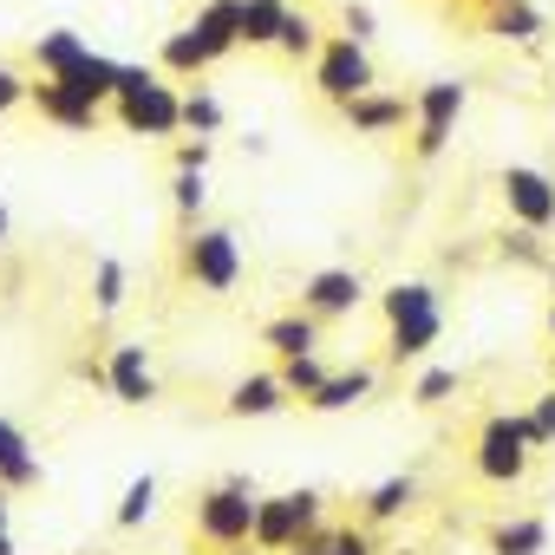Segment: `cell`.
<instances>
[{
    "instance_id": "obj_1",
    "label": "cell",
    "mask_w": 555,
    "mask_h": 555,
    "mask_svg": "<svg viewBox=\"0 0 555 555\" xmlns=\"http://www.w3.org/2000/svg\"><path fill=\"white\" fill-rule=\"evenodd\" d=\"M379 314H386V366H418L444 334V295L431 282H392L379 295Z\"/></svg>"
},
{
    "instance_id": "obj_2",
    "label": "cell",
    "mask_w": 555,
    "mask_h": 555,
    "mask_svg": "<svg viewBox=\"0 0 555 555\" xmlns=\"http://www.w3.org/2000/svg\"><path fill=\"white\" fill-rule=\"evenodd\" d=\"M255 509H261V496H255V483H248L242 470H229L222 483H209V490H196V509H190V529H196V542H203V548H216V555H229V548H248V542H255Z\"/></svg>"
},
{
    "instance_id": "obj_3",
    "label": "cell",
    "mask_w": 555,
    "mask_h": 555,
    "mask_svg": "<svg viewBox=\"0 0 555 555\" xmlns=\"http://www.w3.org/2000/svg\"><path fill=\"white\" fill-rule=\"evenodd\" d=\"M112 112L131 138H177L183 131V92L164 86V73H151V66H125Z\"/></svg>"
},
{
    "instance_id": "obj_4",
    "label": "cell",
    "mask_w": 555,
    "mask_h": 555,
    "mask_svg": "<svg viewBox=\"0 0 555 555\" xmlns=\"http://www.w3.org/2000/svg\"><path fill=\"white\" fill-rule=\"evenodd\" d=\"M535 464V444L522 431V412H483V425L470 431V470L496 490H516Z\"/></svg>"
},
{
    "instance_id": "obj_5",
    "label": "cell",
    "mask_w": 555,
    "mask_h": 555,
    "mask_svg": "<svg viewBox=\"0 0 555 555\" xmlns=\"http://www.w3.org/2000/svg\"><path fill=\"white\" fill-rule=\"evenodd\" d=\"M321 522H327V496H321V490L261 496V509H255V555H288V548L308 542Z\"/></svg>"
},
{
    "instance_id": "obj_6",
    "label": "cell",
    "mask_w": 555,
    "mask_h": 555,
    "mask_svg": "<svg viewBox=\"0 0 555 555\" xmlns=\"http://www.w3.org/2000/svg\"><path fill=\"white\" fill-rule=\"evenodd\" d=\"M177 268H183V282H190V288H203V295H229V288L242 282V242H235V229H209V222L183 229V255H177Z\"/></svg>"
},
{
    "instance_id": "obj_7",
    "label": "cell",
    "mask_w": 555,
    "mask_h": 555,
    "mask_svg": "<svg viewBox=\"0 0 555 555\" xmlns=\"http://www.w3.org/2000/svg\"><path fill=\"white\" fill-rule=\"evenodd\" d=\"M373 86H379V73H373L366 40H353V34H327V47H321V60H314V92L340 112L347 99H360V92H373Z\"/></svg>"
},
{
    "instance_id": "obj_8",
    "label": "cell",
    "mask_w": 555,
    "mask_h": 555,
    "mask_svg": "<svg viewBox=\"0 0 555 555\" xmlns=\"http://www.w3.org/2000/svg\"><path fill=\"white\" fill-rule=\"evenodd\" d=\"M470 105V86L464 79H431L418 92V125H412V164H438L451 151V131Z\"/></svg>"
},
{
    "instance_id": "obj_9",
    "label": "cell",
    "mask_w": 555,
    "mask_h": 555,
    "mask_svg": "<svg viewBox=\"0 0 555 555\" xmlns=\"http://www.w3.org/2000/svg\"><path fill=\"white\" fill-rule=\"evenodd\" d=\"M496 196H503V209H509V222H522V229H555V177L548 170H535V164H503L496 170Z\"/></svg>"
},
{
    "instance_id": "obj_10",
    "label": "cell",
    "mask_w": 555,
    "mask_h": 555,
    "mask_svg": "<svg viewBox=\"0 0 555 555\" xmlns=\"http://www.w3.org/2000/svg\"><path fill=\"white\" fill-rule=\"evenodd\" d=\"M27 105H34L47 125L73 131V138H92V131L105 125V105H92L86 92H73L66 79H47V73H34V92H27Z\"/></svg>"
},
{
    "instance_id": "obj_11",
    "label": "cell",
    "mask_w": 555,
    "mask_h": 555,
    "mask_svg": "<svg viewBox=\"0 0 555 555\" xmlns=\"http://www.w3.org/2000/svg\"><path fill=\"white\" fill-rule=\"evenodd\" d=\"M360 301H366V274L360 268H314L301 282V308L314 321H347V314H360Z\"/></svg>"
},
{
    "instance_id": "obj_12",
    "label": "cell",
    "mask_w": 555,
    "mask_h": 555,
    "mask_svg": "<svg viewBox=\"0 0 555 555\" xmlns=\"http://www.w3.org/2000/svg\"><path fill=\"white\" fill-rule=\"evenodd\" d=\"M340 118H347V131H360V138H392V131H412V125H418V99L379 92V86H373V92L347 99Z\"/></svg>"
},
{
    "instance_id": "obj_13",
    "label": "cell",
    "mask_w": 555,
    "mask_h": 555,
    "mask_svg": "<svg viewBox=\"0 0 555 555\" xmlns=\"http://www.w3.org/2000/svg\"><path fill=\"white\" fill-rule=\"evenodd\" d=\"M105 366H112V399L118 405H157V360H151V347L144 340H112V353H105Z\"/></svg>"
},
{
    "instance_id": "obj_14",
    "label": "cell",
    "mask_w": 555,
    "mask_h": 555,
    "mask_svg": "<svg viewBox=\"0 0 555 555\" xmlns=\"http://www.w3.org/2000/svg\"><path fill=\"white\" fill-rule=\"evenodd\" d=\"M288 405H295V392H288L282 366H274V373H242L222 392V412L229 418H274V412H288Z\"/></svg>"
},
{
    "instance_id": "obj_15",
    "label": "cell",
    "mask_w": 555,
    "mask_h": 555,
    "mask_svg": "<svg viewBox=\"0 0 555 555\" xmlns=\"http://www.w3.org/2000/svg\"><path fill=\"white\" fill-rule=\"evenodd\" d=\"M477 27L503 47H535L548 34V14L535 8V0H490V8L477 14Z\"/></svg>"
},
{
    "instance_id": "obj_16",
    "label": "cell",
    "mask_w": 555,
    "mask_h": 555,
    "mask_svg": "<svg viewBox=\"0 0 555 555\" xmlns=\"http://www.w3.org/2000/svg\"><path fill=\"white\" fill-rule=\"evenodd\" d=\"M321 327H327V321H314L308 308H288V314L261 321V347H268L274 360H295V353H321Z\"/></svg>"
},
{
    "instance_id": "obj_17",
    "label": "cell",
    "mask_w": 555,
    "mask_h": 555,
    "mask_svg": "<svg viewBox=\"0 0 555 555\" xmlns=\"http://www.w3.org/2000/svg\"><path fill=\"white\" fill-rule=\"evenodd\" d=\"M0 483L8 490H40L47 483V464H40V451L27 444V431L14 418H0Z\"/></svg>"
},
{
    "instance_id": "obj_18",
    "label": "cell",
    "mask_w": 555,
    "mask_h": 555,
    "mask_svg": "<svg viewBox=\"0 0 555 555\" xmlns=\"http://www.w3.org/2000/svg\"><path fill=\"white\" fill-rule=\"evenodd\" d=\"M373 392H379V373H373V366H347V373H327V386H321L314 399H301V405L327 418V412H353V405H366Z\"/></svg>"
},
{
    "instance_id": "obj_19",
    "label": "cell",
    "mask_w": 555,
    "mask_h": 555,
    "mask_svg": "<svg viewBox=\"0 0 555 555\" xmlns=\"http://www.w3.org/2000/svg\"><path fill=\"white\" fill-rule=\"evenodd\" d=\"M412 509H418V477H386V483H373L360 496V522H373V529H386V522H399Z\"/></svg>"
},
{
    "instance_id": "obj_20",
    "label": "cell",
    "mask_w": 555,
    "mask_h": 555,
    "mask_svg": "<svg viewBox=\"0 0 555 555\" xmlns=\"http://www.w3.org/2000/svg\"><path fill=\"white\" fill-rule=\"evenodd\" d=\"M483 548L490 555H548V522L542 516H503L483 529Z\"/></svg>"
},
{
    "instance_id": "obj_21",
    "label": "cell",
    "mask_w": 555,
    "mask_h": 555,
    "mask_svg": "<svg viewBox=\"0 0 555 555\" xmlns=\"http://www.w3.org/2000/svg\"><path fill=\"white\" fill-rule=\"evenodd\" d=\"M288 555H379V542H373V522H321Z\"/></svg>"
},
{
    "instance_id": "obj_22",
    "label": "cell",
    "mask_w": 555,
    "mask_h": 555,
    "mask_svg": "<svg viewBox=\"0 0 555 555\" xmlns=\"http://www.w3.org/2000/svg\"><path fill=\"white\" fill-rule=\"evenodd\" d=\"M288 0H242V47L248 53H274L282 47V27H288Z\"/></svg>"
},
{
    "instance_id": "obj_23",
    "label": "cell",
    "mask_w": 555,
    "mask_h": 555,
    "mask_svg": "<svg viewBox=\"0 0 555 555\" xmlns=\"http://www.w3.org/2000/svg\"><path fill=\"white\" fill-rule=\"evenodd\" d=\"M157 66H164L170 79H203V73L216 66V53L203 47V34H196V27H177V34L157 47Z\"/></svg>"
},
{
    "instance_id": "obj_24",
    "label": "cell",
    "mask_w": 555,
    "mask_h": 555,
    "mask_svg": "<svg viewBox=\"0 0 555 555\" xmlns=\"http://www.w3.org/2000/svg\"><path fill=\"white\" fill-rule=\"evenodd\" d=\"M86 53H92V47H86L73 27H53V34H40V40H34V73H47V79H66V73H73Z\"/></svg>"
},
{
    "instance_id": "obj_25",
    "label": "cell",
    "mask_w": 555,
    "mask_h": 555,
    "mask_svg": "<svg viewBox=\"0 0 555 555\" xmlns=\"http://www.w3.org/2000/svg\"><path fill=\"white\" fill-rule=\"evenodd\" d=\"M118 79H125V66H118V60H105V53H86V60L66 73V86H73V92H86L92 105H112V99H118Z\"/></svg>"
},
{
    "instance_id": "obj_26",
    "label": "cell",
    "mask_w": 555,
    "mask_h": 555,
    "mask_svg": "<svg viewBox=\"0 0 555 555\" xmlns=\"http://www.w3.org/2000/svg\"><path fill=\"white\" fill-rule=\"evenodd\" d=\"M321 47H327V34H321V21L314 14H288V27H282V47H274V53H282L288 66H314L321 60Z\"/></svg>"
},
{
    "instance_id": "obj_27",
    "label": "cell",
    "mask_w": 555,
    "mask_h": 555,
    "mask_svg": "<svg viewBox=\"0 0 555 555\" xmlns=\"http://www.w3.org/2000/svg\"><path fill=\"white\" fill-rule=\"evenodd\" d=\"M125 301H131L125 261H118V255H99V261H92V314H118Z\"/></svg>"
},
{
    "instance_id": "obj_28",
    "label": "cell",
    "mask_w": 555,
    "mask_h": 555,
    "mask_svg": "<svg viewBox=\"0 0 555 555\" xmlns=\"http://www.w3.org/2000/svg\"><path fill=\"white\" fill-rule=\"evenodd\" d=\"M222 118H229V112H222V99H216L209 86H196V79H190V92H183V131H190V138H216V131H222Z\"/></svg>"
},
{
    "instance_id": "obj_29",
    "label": "cell",
    "mask_w": 555,
    "mask_h": 555,
    "mask_svg": "<svg viewBox=\"0 0 555 555\" xmlns=\"http://www.w3.org/2000/svg\"><path fill=\"white\" fill-rule=\"evenodd\" d=\"M151 516H157V477L144 470V477H131V483H125V496H118L112 522H118V529H144Z\"/></svg>"
},
{
    "instance_id": "obj_30",
    "label": "cell",
    "mask_w": 555,
    "mask_h": 555,
    "mask_svg": "<svg viewBox=\"0 0 555 555\" xmlns=\"http://www.w3.org/2000/svg\"><path fill=\"white\" fill-rule=\"evenodd\" d=\"M170 209H177L183 229L203 222V209H209V183H203V170H177V177H170Z\"/></svg>"
},
{
    "instance_id": "obj_31",
    "label": "cell",
    "mask_w": 555,
    "mask_h": 555,
    "mask_svg": "<svg viewBox=\"0 0 555 555\" xmlns=\"http://www.w3.org/2000/svg\"><path fill=\"white\" fill-rule=\"evenodd\" d=\"M496 255L516 261V268H548V242H542V229H522V222H509V229L496 235Z\"/></svg>"
},
{
    "instance_id": "obj_32",
    "label": "cell",
    "mask_w": 555,
    "mask_h": 555,
    "mask_svg": "<svg viewBox=\"0 0 555 555\" xmlns=\"http://www.w3.org/2000/svg\"><path fill=\"white\" fill-rule=\"evenodd\" d=\"M457 392H464V373H451V366H425L418 386H412V405H418V412H438V405H451Z\"/></svg>"
},
{
    "instance_id": "obj_33",
    "label": "cell",
    "mask_w": 555,
    "mask_h": 555,
    "mask_svg": "<svg viewBox=\"0 0 555 555\" xmlns=\"http://www.w3.org/2000/svg\"><path fill=\"white\" fill-rule=\"evenodd\" d=\"M282 379H288L295 399H314V392L327 386V360H321V353H295V360H282Z\"/></svg>"
},
{
    "instance_id": "obj_34",
    "label": "cell",
    "mask_w": 555,
    "mask_h": 555,
    "mask_svg": "<svg viewBox=\"0 0 555 555\" xmlns=\"http://www.w3.org/2000/svg\"><path fill=\"white\" fill-rule=\"evenodd\" d=\"M522 431H529V444H535V451H548V444H555V386L529 399V412H522Z\"/></svg>"
},
{
    "instance_id": "obj_35",
    "label": "cell",
    "mask_w": 555,
    "mask_h": 555,
    "mask_svg": "<svg viewBox=\"0 0 555 555\" xmlns=\"http://www.w3.org/2000/svg\"><path fill=\"white\" fill-rule=\"evenodd\" d=\"M340 34H353V40H366V47H373V34H379V14L366 8V0H340Z\"/></svg>"
},
{
    "instance_id": "obj_36",
    "label": "cell",
    "mask_w": 555,
    "mask_h": 555,
    "mask_svg": "<svg viewBox=\"0 0 555 555\" xmlns=\"http://www.w3.org/2000/svg\"><path fill=\"white\" fill-rule=\"evenodd\" d=\"M27 92H34V79H21L8 60H0V118H8L14 105H27Z\"/></svg>"
},
{
    "instance_id": "obj_37",
    "label": "cell",
    "mask_w": 555,
    "mask_h": 555,
    "mask_svg": "<svg viewBox=\"0 0 555 555\" xmlns=\"http://www.w3.org/2000/svg\"><path fill=\"white\" fill-rule=\"evenodd\" d=\"M209 157H216V144H209V138H183V144L170 151V164H177V170H209Z\"/></svg>"
},
{
    "instance_id": "obj_38",
    "label": "cell",
    "mask_w": 555,
    "mask_h": 555,
    "mask_svg": "<svg viewBox=\"0 0 555 555\" xmlns=\"http://www.w3.org/2000/svg\"><path fill=\"white\" fill-rule=\"evenodd\" d=\"M8 229H14V216H8V203H0V248H8Z\"/></svg>"
},
{
    "instance_id": "obj_39",
    "label": "cell",
    "mask_w": 555,
    "mask_h": 555,
    "mask_svg": "<svg viewBox=\"0 0 555 555\" xmlns=\"http://www.w3.org/2000/svg\"><path fill=\"white\" fill-rule=\"evenodd\" d=\"M8 496H14V490H8V483H0V529H8Z\"/></svg>"
},
{
    "instance_id": "obj_40",
    "label": "cell",
    "mask_w": 555,
    "mask_h": 555,
    "mask_svg": "<svg viewBox=\"0 0 555 555\" xmlns=\"http://www.w3.org/2000/svg\"><path fill=\"white\" fill-rule=\"evenodd\" d=\"M0 555H14V535H8V529H0Z\"/></svg>"
},
{
    "instance_id": "obj_41",
    "label": "cell",
    "mask_w": 555,
    "mask_h": 555,
    "mask_svg": "<svg viewBox=\"0 0 555 555\" xmlns=\"http://www.w3.org/2000/svg\"><path fill=\"white\" fill-rule=\"evenodd\" d=\"M548 340H555V301H548Z\"/></svg>"
},
{
    "instance_id": "obj_42",
    "label": "cell",
    "mask_w": 555,
    "mask_h": 555,
    "mask_svg": "<svg viewBox=\"0 0 555 555\" xmlns=\"http://www.w3.org/2000/svg\"><path fill=\"white\" fill-rule=\"evenodd\" d=\"M548 99H555V79H548Z\"/></svg>"
},
{
    "instance_id": "obj_43",
    "label": "cell",
    "mask_w": 555,
    "mask_h": 555,
    "mask_svg": "<svg viewBox=\"0 0 555 555\" xmlns=\"http://www.w3.org/2000/svg\"><path fill=\"white\" fill-rule=\"evenodd\" d=\"M548 373H555V353H548Z\"/></svg>"
},
{
    "instance_id": "obj_44",
    "label": "cell",
    "mask_w": 555,
    "mask_h": 555,
    "mask_svg": "<svg viewBox=\"0 0 555 555\" xmlns=\"http://www.w3.org/2000/svg\"><path fill=\"white\" fill-rule=\"evenodd\" d=\"M483 8H490V0H483Z\"/></svg>"
}]
</instances>
